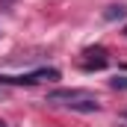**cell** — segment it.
I'll return each instance as SVG.
<instances>
[{
  "mask_svg": "<svg viewBox=\"0 0 127 127\" xmlns=\"http://www.w3.org/2000/svg\"><path fill=\"white\" fill-rule=\"evenodd\" d=\"M47 103H56L65 109H74V112H100L97 97L86 89H53V92H47Z\"/></svg>",
  "mask_w": 127,
  "mask_h": 127,
  "instance_id": "6da1fadb",
  "label": "cell"
},
{
  "mask_svg": "<svg viewBox=\"0 0 127 127\" xmlns=\"http://www.w3.org/2000/svg\"><path fill=\"white\" fill-rule=\"evenodd\" d=\"M44 80H59V71L56 68H35L27 74H0V86H35V83H44Z\"/></svg>",
  "mask_w": 127,
  "mask_h": 127,
  "instance_id": "7a4b0ae2",
  "label": "cell"
},
{
  "mask_svg": "<svg viewBox=\"0 0 127 127\" xmlns=\"http://www.w3.org/2000/svg\"><path fill=\"white\" fill-rule=\"evenodd\" d=\"M83 68L86 71H92V68H106V47H100V44H95V47H86L83 50Z\"/></svg>",
  "mask_w": 127,
  "mask_h": 127,
  "instance_id": "3957f363",
  "label": "cell"
},
{
  "mask_svg": "<svg viewBox=\"0 0 127 127\" xmlns=\"http://www.w3.org/2000/svg\"><path fill=\"white\" fill-rule=\"evenodd\" d=\"M121 18H127V6L124 3H112V6L103 9V21H121Z\"/></svg>",
  "mask_w": 127,
  "mask_h": 127,
  "instance_id": "277c9868",
  "label": "cell"
},
{
  "mask_svg": "<svg viewBox=\"0 0 127 127\" xmlns=\"http://www.w3.org/2000/svg\"><path fill=\"white\" fill-rule=\"evenodd\" d=\"M109 86H112V89H121V92H127V77H112V80H109Z\"/></svg>",
  "mask_w": 127,
  "mask_h": 127,
  "instance_id": "5b68a950",
  "label": "cell"
},
{
  "mask_svg": "<svg viewBox=\"0 0 127 127\" xmlns=\"http://www.w3.org/2000/svg\"><path fill=\"white\" fill-rule=\"evenodd\" d=\"M15 6V0H0V9H12Z\"/></svg>",
  "mask_w": 127,
  "mask_h": 127,
  "instance_id": "8992f818",
  "label": "cell"
},
{
  "mask_svg": "<svg viewBox=\"0 0 127 127\" xmlns=\"http://www.w3.org/2000/svg\"><path fill=\"white\" fill-rule=\"evenodd\" d=\"M0 127H9V124H6V121H3V118H0Z\"/></svg>",
  "mask_w": 127,
  "mask_h": 127,
  "instance_id": "52a82bcc",
  "label": "cell"
},
{
  "mask_svg": "<svg viewBox=\"0 0 127 127\" xmlns=\"http://www.w3.org/2000/svg\"><path fill=\"white\" fill-rule=\"evenodd\" d=\"M0 97H3V89H0Z\"/></svg>",
  "mask_w": 127,
  "mask_h": 127,
  "instance_id": "ba28073f",
  "label": "cell"
},
{
  "mask_svg": "<svg viewBox=\"0 0 127 127\" xmlns=\"http://www.w3.org/2000/svg\"><path fill=\"white\" fill-rule=\"evenodd\" d=\"M124 32H127V27H124Z\"/></svg>",
  "mask_w": 127,
  "mask_h": 127,
  "instance_id": "9c48e42d",
  "label": "cell"
}]
</instances>
